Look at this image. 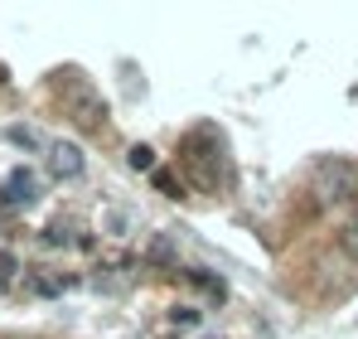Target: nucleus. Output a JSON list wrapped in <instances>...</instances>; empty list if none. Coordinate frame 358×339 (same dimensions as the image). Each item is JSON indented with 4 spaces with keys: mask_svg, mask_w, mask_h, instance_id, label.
I'll list each match as a JSON object with an SVG mask.
<instances>
[{
    "mask_svg": "<svg viewBox=\"0 0 358 339\" xmlns=\"http://www.w3.org/2000/svg\"><path fill=\"white\" fill-rule=\"evenodd\" d=\"M184 170L199 179V189H218L223 184V174H228V155H223V141L213 146V151H199V141L189 136L184 141Z\"/></svg>",
    "mask_w": 358,
    "mask_h": 339,
    "instance_id": "1",
    "label": "nucleus"
},
{
    "mask_svg": "<svg viewBox=\"0 0 358 339\" xmlns=\"http://www.w3.org/2000/svg\"><path fill=\"white\" fill-rule=\"evenodd\" d=\"M63 102H68V112L78 126H87V131H97L102 121H107V102L97 97V88L92 83H83V78H73L68 88H63Z\"/></svg>",
    "mask_w": 358,
    "mask_h": 339,
    "instance_id": "2",
    "label": "nucleus"
},
{
    "mask_svg": "<svg viewBox=\"0 0 358 339\" xmlns=\"http://www.w3.org/2000/svg\"><path fill=\"white\" fill-rule=\"evenodd\" d=\"M354 189H358L354 165H344V160H324V165L315 170V199H320V204H339V199H349Z\"/></svg>",
    "mask_w": 358,
    "mask_h": 339,
    "instance_id": "3",
    "label": "nucleus"
},
{
    "mask_svg": "<svg viewBox=\"0 0 358 339\" xmlns=\"http://www.w3.org/2000/svg\"><path fill=\"white\" fill-rule=\"evenodd\" d=\"M49 174L54 179H78L83 174V151L73 141H54L49 146Z\"/></svg>",
    "mask_w": 358,
    "mask_h": 339,
    "instance_id": "4",
    "label": "nucleus"
},
{
    "mask_svg": "<svg viewBox=\"0 0 358 339\" xmlns=\"http://www.w3.org/2000/svg\"><path fill=\"white\" fill-rule=\"evenodd\" d=\"M5 204H29L34 199V174L29 170H10V179H5Z\"/></svg>",
    "mask_w": 358,
    "mask_h": 339,
    "instance_id": "5",
    "label": "nucleus"
},
{
    "mask_svg": "<svg viewBox=\"0 0 358 339\" xmlns=\"http://www.w3.org/2000/svg\"><path fill=\"white\" fill-rule=\"evenodd\" d=\"M155 189H160V194H170V199H184V184H179L175 170H155Z\"/></svg>",
    "mask_w": 358,
    "mask_h": 339,
    "instance_id": "6",
    "label": "nucleus"
},
{
    "mask_svg": "<svg viewBox=\"0 0 358 339\" xmlns=\"http://www.w3.org/2000/svg\"><path fill=\"white\" fill-rule=\"evenodd\" d=\"M131 165L136 170H155V151H150V146H131Z\"/></svg>",
    "mask_w": 358,
    "mask_h": 339,
    "instance_id": "7",
    "label": "nucleus"
},
{
    "mask_svg": "<svg viewBox=\"0 0 358 339\" xmlns=\"http://www.w3.org/2000/svg\"><path fill=\"white\" fill-rule=\"evenodd\" d=\"M10 141H15V146H39V136H34V131H24V126H15V131H10Z\"/></svg>",
    "mask_w": 358,
    "mask_h": 339,
    "instance_id": "8",
    "label": "nucleus"
},
{
    "mask_svg": "<svg viewBox=\"0 0 358 339\" xmlns=\"http://www.w3.org/2000/svg\"><path fill=\"white\" fill-rule=\"evenodd\" d=\"M344 247H349V252L358 257V214H354V223L344 228Z\"/></svg>",
    "mask_w": 358,
    "mask_h": 339,
    "instance_id": "9",
    "label": "nucleus"
},
{
    "mask_svg": "<svg viewBox=\"0 0 358 339\" xmlns=\"http://www.w3.org/2000/svg\"><path fill=\"white\" fill-rule=\"evenodd\" d=\"M10 277H15V257H10V252H0V282H10Z\"/></svg>",
    "mask_w": 358,
    "mask_h": 339,
    "instance_id": "10",
    "label": "nucleus"
}]
</instances>
